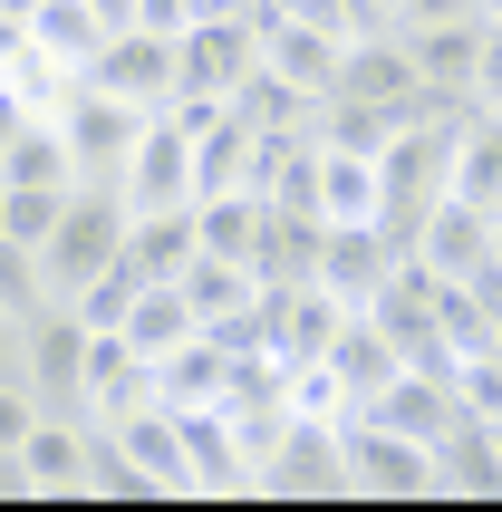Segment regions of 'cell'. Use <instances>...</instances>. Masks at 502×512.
<instances>
[{
    "mask_svg": "<svg viewBox=\"0 0 502 512\" xmlns=\"http://www.w3.org/2000/svg\"><path fill=\"white\" fill-rule=\"evenodd\" d=\"M126 223H136V213H126L116 184H78V194L58 203L49 242H39V290H49V300H78V290L126 252Z\"/></svg>",
    "mask_w": 502,
    "mask_h": 512,
    "instance_id": "obj_1",
    "label": "cell"
},
{
    "mask_svg": "<svg viewBox=\"0 0 502 512\" xmlns=\"http://www.w3.org/2000/svg\"><path fill=\"white\" fill-rule=\"evenodd\" d=\"M338 445H348V503H445L435 445H416L396 426H367V416H348Z\"/></svg>",
    "mask_w": 502,
    "mask_h": 512,
    "instance_id": "obj_2",
    "label": "cell"
},
{
    "mask_svg": "<svg viewBox=\"0 0 502 512\" xmlns=\"http://www.w3.org/2000/svg\"><path fill=\"white\" fill-rule=\"evenodd\" d=\"M145 116L155 107H126V97H107L97 78H78L68 97H58V136H68V165H78V184H116L126 174V155H136Z\"/></svg>",
    "mask_w": 502,
    "mask_h": 512,
    "instance_id": "obj_3",
    "label": "cell"
},
{
    "mask_svg": "<svg viewBox=\"0 0 502 512\" xmlns=\"http://www.w3.org/2000/svg\"><path fill=\"white\" fill-rule=\"evenodd\" d=\"M251 493H271V503H348V445H338V426L290 406V426L261 455V484Z\"/></svg>",
    "mask_w": 502,
    "mask_h": 512,
    "instance_id": "obj_4",
    "label": "cell"
},
{
    "mask_svg": "<svg viewBox=\"0 0 502 512\" xmlns=\"http://www.w3.org/2000/svg\"><path fill=\"white\" fill-rule=\"evenodd\" d=\"M87 329L68 300H49V310H29V397L49 406V416H87Z\"/></svg>",
    "mask_w": 502,
    "mask_h": 512,
    "instance_id": "obj_5",
    "label": "cell"
},
{
    "mask_svg": "<svg viewBox=\"0 0 502 512\" xmlns=\"http://www.w3.org/2000/svg\"><path fill=\"white\" fill-rule=\"evenodd\" d=\"M116 194H126V213H174V203H203V184H194V136H184L165 107L145 116V136H136V155H126V174H116Z\"/></svg>",
    "mask_w": 502,
    "mask_h": 512,
    "instance_id": "obj_6",
    "label": "cell"
},
{
    "mask_svg": "<svg viewBox=\"0 0 502 512\" xmlns=\"http://www.w3.org/2000/svg\"><path fill=\"white\" fill-rule=\"evenodd\" d=\"M174 49H184V87L232 107V87L261 78V10H251V20H194Z\"/></svg>",
    "mask_w": 502,
    "mask_h": 512,
    "instance_id": "obj_7",
    "label": "cell"
},
{
    "mask_svg": "<svg viewBox=\"0 0 502 512\" xmlns=\"http://www.w3.org/2000/svg\"><path fill=\"white\" fill-rule=\"evenodd\" d=\"M87 78L107 87V97H126V107H174V87H184V49L155 39V29H116Z\"/></svg>",
    "mask_w": 502,
    "mask_h": 512,
    "instance_id": "obj_8",
    "label": "cell"
},
{
    "mask_svg": "<svg viewBox=\"0 0 502 512\" xmlns=\"http://www.w3.org/2000/svg\"><path fill=\"white\" fill-rule=\"evenodd\" d=\"M29 503H87V416H39L20 435Z\"/></svg>",
    "mask_w": 502,
    "mask_h": 512,
    "instance_id": "obj_9",
    "label": "cell"
},
{
    "mask_svg": "<svg viewBox=\"0 0 502 512\" xmlns=\"http://www.w3.org/2000/svg\"><path fill=\"white\" fill-rule=\"evenodd\" d=\"M416 49L396 39V29H358L348 58H338V87L329 97H367V107H416Z\"/></svg>",
    "mask_w": 502,
    "mask_h": 512,
    "instance_id": "obj_10",
    "label": "cell"
},
{
    "mask_svg": "<svg viewBox=\"0 0 502 512\" xmlns=\"http://www.w3.org/2000/svg\"><path fill=\"white\" fill-rule=\"evenodd\" d=\"M483 252H493V213H483V203H464V194H445V203L416 223V242H406V261H416V271H435V281H464Z\"/></svg>",
    "mask_w": 502,
    "mask_h": 512,
    "instance_id": "obj_11",
    "label": "cell"
},
{
    "mask_svg": "<svg viewBox=\"0 0 502 512\" xmlns=\"http://www.w3.org/2000/svg\"><path fill=\"white\" fill-rule=\"evenodd\" d=\"M261 58H271L290 87L329 97V87H338V58H348V29H319V20H290V10H261Z\"/></svg>",
    "mask_w": 502,
    "mask_h": 512,
    "instance_id": "obj_12",
    "label": "cell"
},
{
    "mask_svg": "<svg viewBox=\"0 0 502 512\" xmlns=\"http://www.w3.org/2000/svg\"><path fill=\"white\" fill-rule=\"evenodd\" d=\"M107 39H116V29L97 20L87 0H39V10H29V20H20V49H39V58H49V68H58V78H87Z\"/></svg>",
    "mask_w": 502,
    "mask_h": 512,
    "instance_id": "obj_13",
    "label": "cell"
},
{
    "mask_svg": "<svg viewBox=\"0 0 502 512\" xmlns=\"http://www.w3.org/2000/svg\"><path fill=\"white\" fill-rule=\"evenodd\" d=\"M396 242L377 223H329V252H319V281L338 290V300H348V310H367V300H377V290H387V271H396Z\"/></svg>",
    "mask_w": 502,
    "mask_h": 512,
    "instance_id": "obj_14",
    "label": "cell"
},
{
    "mask_svg": "<svg viewBox=\"0 0 502 512\" xmlns=\"http://www.w3.org/2000/svg\"><path fill=\"white\" fill-rule=\"evenodd\" d=\"M319 252H329V223L309 213V203H271V223H261V290H290V281H319Z\"/></svg>",
    "mask_w": 502,
    "mask_h": 512,
    "instance_id": "obj_15",
    "label": "cell"
},
{
    "mask_svg": "<svg viewBox=\"0 0 502 512\" xmlns=\"http://www.w3.org/2000/svg\"><path fill=\"white\" fill-rule=\"evenodd\" d=\"M116 445H126V464H145L155 484H165V503H194V455H184V416L174 406H136L126 426H107Z\"/></svg>",
    "mask_w": 502,
    "mask_h": 512,
    "instance_id": "obj_16",
    "label": "cell"
},
{
    "mask_svg": "<svg viewBox=\"0 0 502 512\" xmlns=\"http://www.w3.org/2000/svg\"><path fill=\"white\" fill-rule=\"evenodd\" d=\"M435 484L454 493V503H502V445L483 416H454L445 445H435Z\"/></svg>",
    "mask_w": 502,
    "mask_h": 512,
    "instance_id": "obj_17",
    "label": "cell"
},
{
    "mask_svg": "<svg viewBox=\"0 0 502 512\" xmlns=\"http://www.w3.org/2000/svg\"><path fill=\"white\" fill-rule=\"evenodd\" d=\"M194 329H203V319H194V300H184L174 281H145V290H136V310L116 319V339L136 348V358H155V368H165V358L194 339Z\"/></svg>",
    "mask_w": 502,
    "mask_h": 512,
    "instance_id": "obj_18",
    "label": "cell"
},
{
    "mask_svg": "<svg viewBox=\"0 0 502 512\" xmlns=\"http://www.w3.org/2000/svg\"><path fill=\"white\" fill-rule=\"evenodd\" d=\"M416 49V78L435 97H474V58H483V20H445V29H396Z\"/></svg>",
    "mask_w": 502,
    "mask_h": 512,
    "instance_id": "obj_19",
    "label": "cell"
},
{
    "mask_svg": "<svg viewBox=\"0 0 502 512\" xmlns=\"http://www.w3.org/2000/svg\"><path fill=\"white\" fill-rule=\"evenodd\" d=\"M0 184H29V194H78V165H68L58 116H29L20 136L0 145Z\"/></svg>",
    "mask_w": 502,
    "mask_h": 512,
    "instance_id": "obj_20",
    "label": "cell"
},
{
    "mask_svg": "<svg viewBox=\"0 0 502 512\" xmlns=\"http://www.w3.org/2000/svg\"><path fill=\"white\" fill-rule=\"evenodd\" d=\"M174 290L194 300L203 329H223V319H242L251 300H261V271H251V261H213V252H194L184 271H174Z\"/></svg>",
    "mask_w": 502,
    "mask_h": 512,
    "instance_id": "obj_21",
    "label": "cell"
},
{
    "mask_svg": "<svg viewBox=\"0 0 502 512\" xmlns=\"http://www.w3.org/2000/svg\"><path fill=\"white\" fill-rule=\"evenodd\" d=\"M454 194L502 213V107H474L464 136H454Z\"/></svg>",
    "mask_w": 502,
    "mask_h": 512,
    "instance_id": "obj_22",
    "label": "cell"
},
{
    "mask_svg": "<svg viewBox=\"0 0 502 512\" xmlns=\"http://www.w3.org/2000/svg\"><path fill=\"white\" fill-rule=\"evenodd\" d=\"M194 252H203L194 203H174V213H136V223H126V261H136L145 281H174V271H184Z\"/></svg>",
    "mask_w": 502,
    "mask_h": 512,
    "instance_id": "obj_23",
    "label": "cell"
},
{
    "mask_svg": "<svg viewBox=\"0 0 502 512\" xmlns=\"http://www.w3.org/2000/svg\"><path fill=\"white\" fill-rule=\"evenodd\" d=\"M329 368H338V387H348V406H367V397H377V387H387L396 368H406V358H396V339H387V329H377V319L358 310L348 329H338Z\"/></svg>",
    "mask_w": 502,
    "mask_h": 512,
    "instance_id": "obj_24",
    "label": "cell"
},
{
    "mask_svg": "<svg viewBox=\"0 0 502 512\" xmlns=\"http://www.w3.org/2000/svg\"><path fill=\"white\" fill-rule=\"evenodd\" d=\"M155 387H165V406H213V397L232 387V348L213 339V329H194V339L155 368Z\"/></svg>",
    "mask_w": 502,
    "mask_h": 512,
    "instance_id": "obj_25",
    "label": "cell"
},
{
    "mask_svg": "<svg viewBox=\"0 0 502 512\" xmlns=\"http://www.w3.org/2000/svg\"><path fill=\"white\" fill-rule=\"evenodd\" d=\"M377 203H387L377 155H329V145H319V213H329V223H377Z\"/></svg>",
    "mask_w": 502,
    "mask_h": 512,
    "instance_id": "obj_26",
    "label": "cell"
},
{
    "mask_svg": "<svg viewBox=\"0 0 502 512\" xmlns=\"http://www.w3.org/2000/svg\"><path fill=\"white\" fill-rule=\"evenodd\" d=\"M232 116H242L251 136H300L309 116H319V97H309V87H290L271 58H261V78H251V87H232Z\"/></svg>",
    "mask_w": 502,
    "mask_h": 512,
    "instance_id": "obj_27",
    "label": "cell"
},
{
    "mask_svg": "<svg viewBox=\"0 0 502 512\" xmlns=\"http://www.w3.org/2000/svg\"><path fill=\"white\" fill-rule=\"evenodd\" d=\"M261 223H271V203H261V194H203L194 203V232H203V252H213V261H251V252H261Z\"/></svg>",
    "mask_w": 502,
    "mask_h": 512,
    "instance_id": "obj_28",
    "label": "cell"
},
{
    "mask_svg": "<svg viewBox=\"0 0 502 512\" xmlns=\"http://www.w3.org/2000/svg\"><path fill=\"white\" fill-rule=\"evenodd\" d=\"M242 174H251V126L223 107V116L194 136V184H203V194H242Z\"/></svg>",
    "mask_w": 502,
    "mask_h": 512,
    "instance_id": "obj_29",
    "label": "cell"
},
{
    "mask_svg": "<svg viewBox=\"0 0 502 512\" xmlns=\"http://www.w3.org/2000/svg\"><path fill=\"white\" fill-rule=\"evenodd\" d=\"M136 290H145V271H136V261H126V252H116V261H107V271H97V281H87V290H78V300H68V310H78V319H87V329H116V319L136 310Z\"/></svg>",
    "mask_w": 502,
    "mask_h": 512,
    "instance_id": "obj_30",
    "label": "cell"
},
{
    "mask_svg": "<svg viewBox=\"0 0 502 512\" xmlns=\"http://www.w3.org/2000/svg\"><path fill=\"white\" fill-rule=\"evenodd\" d=\"M0 310H49V290H39V252H29V242H10V232H0Z\"/></svg>",
    "mask_w": 502,
    "mask_h": 512,
    "instance_id": "obj_31",
    "label": "cell"
},
{
    "mask_svg": "<svg viewBox=\"0 0 502 512\" xmlns=\"http://www.w3.org/2000/svg\"><path fill=\"white\" fill-rule=\"evenodd\" d=\"M454 397H464V416L502 426V348H483V358H464V368H454Z\"/></svg>",
    "mask_w": 502,
    "mask_h": 512,
    "instance_id": "obj_32",
    "label": "cell"
},
{
    "mask_svg": "<svg viewBox=\"0 0 502 512\" xmlns=\"http://www.w3.org/2000/svg\"><path fill=\"white\" fill-rule=\"evenodd\" d=\"M261 10H290V20L348 29V39H358V29H387V20H377V10H367V0H261Z\"/></svg>",
    "mask_w": 502,
    "mask_h": 512,
    "instance_id": "obj_33",
    "label": "cell"
},
{
    "mask_svg": "<svg viewBox=\"0 0 502 512\" xmlns=\"http://www.w3.org/2000/svg\"><path fill=\"white\" fill-rule=\"evenodd\" d=\"M445 20H493V10L483 0H396L387 29H445Z\"/></svg>",
    "mask_w": 502,
    "mask_h": 512,
    "instance_id": "obj_34",
    "label": "cell"
},
{
    "mask_svg": "<svg viewBox=\"0 0 502 512\" xmlns=\"http://www.w3.org/2000/svg\"><path fill=\"white\" fill-rule=\"evenodd\" d=\"M39 416H49V406H39V397L20 387V377H10V387H0V455H20V435L39 426Z\"/></svg>",
    "mask_w": 502,
    "mask_h": 512,
    "instance_id": "obj_35",
    "label": "cell"
},
{
    "mask_svg": "<svg viewBox=\"0 0 502 512\" xmlns=\"http://www.w3.org/2000/svg\"><path fill=\"white\" fill-rule=\"evenodd\" d=\"M474 107H502V20H483V58H474Z\"/></svg>",
    "mask_w": 502,
    "mask_h": 512,
    "instance_id": "obj_36",
    "label": "cell"
},
{
    "mask_svg": "<svg viewBox=\"0 0 502 512\" xmlns=\"http://www.w3.org/2000/svg\"><path fill=\"white\" fill-rule=\"evenodd\" d=\"M10 377L29 387V319L20 310H0V387H10Z\"/></svg>",
    "mask_w": 502,
    "mask_h": 512,
    "instance_id": "obj_37",
    "label": "cell"
},
{
    "mask_svg": "<svg viewBox=\"0 0 502 512\" xmlns=\"http://www.w3.org/2000/svg\"><path fill=\"white\" fill-rule=\"evenodd\" d=\"M136 29H155V39H184V29H194V10H184V0H136Z\"/></svg>",
    "mask_w": 502,
    "mask_h": 512,
    "instance_id": "obj_38",
    "label": "cell"
},
{
    "mask_svg": "<svg viewBox=\"0 0 502 512\" xmlns=\"http://www.w3.org/2000/svg\"><path fill=\"white\" fill-rule=\"evenodd\" d=\"M29 116H39V107H29V97H20V87H10V78H0V145H10V136H20V126H29Z\"/></svg>",
    "mask_w": 502,
    "mask_h": 512,
    "instance_id": "obj_39",
    "label": "cell"
},
{
    "mask_svg": "<svg viewBox=\"0 0 502 512\" xmlns=\"http://www.w3.org/2000/svg\"><path fill=\"white\" fill-rule=\"evenodd\" d=\"M184 10H194V20H251L261 0H184Z\"/></svg>",
    "mask_w": 502,
    "mask_h": 512,
    "instance_id": "obj_40",
    "label": "cell"
},
{
    "mask_svg": "<svg viewBox=\"0 0 502 512\" xmlns=\"http://www.w3.org/2000/svg\"><path fill=\"white\" fill-rule=\"evenodd\" d=\"M0 503H29V474H20V455H0Z\"/></svg>",
    "mask_w": 502,
    "mask_h": 512,
    "instance_id": "obj_41",
    "label": "cell"
},
{
    "mask_svg": "<svg viewBox=\"0 0 502 512\" xmlns=\"http://www.w3.org/2000/svg\"><path fill=\"white\" fill-rule=\"evenodd\" d=\"M87 10H97L107 29H136V0H87Z\"/></svg>",
    "mask_w": 502,
    "mask_h": 512,
    "instance_id": "obj_42",
    "label": "cell"
},
{
    "mask_svg": "<svg viewBox=\"0 0 502 512\" xmlns=\"http://www.w3.org/2000/svg\"><path fill=\"white\" fill-rule=\"evenodd\" d=\"M29 10H39V0H0V20H29Z\"/></svg>",
    "mask_w": 502,
    "mask_h": 512,
    "instance_id": "obj_43",
    "label": "cell"
},
{
    "mask_svg": "<svg viewBox=\"0 0 502 512\" xmlns=\"http://www.w3.org/2000/svg\"><path fill=\"white\" fill-rule=\"evenodd\" d=\"M493 261H502V213H493Z\"/></svg>",
    "mask_w": 502,
    "mask_h": 512,
    "instance_id": "obj_44",
    "label": "cell"
},
{
    "mask_svg": "<svg viewBox=\"0 0 502 512\" xmlns=\"http://www.w3.org/2000/svg\"><path fill=\"white\" fill-rule=\"evenodd\" d=\"M483 10H493V20H502V0H483Z\"/></svg>",
    "mask_w": 502,
    "mask_h": 512,
    "instance_id": "obj_45",
    "label": "cell"
},
{
    "mask_svg": "<svg viewBox=\"0 0 502 512\" xmlns=\"http://www.w3.org/2000/svg\"><path fill=\"white\" fill-rule=\"evenodd\" d=\"M0 78H10V58H0Z\"/></svg>",
    "mask_w": 502,
    "mask_h": 512,
    "instance_id": "obj_46",
    "label": "cell"
},
{
    "mask_svg": "<svg viewBox=\"0 0 502 512\" xmlns=\"http://www.w3.org/2000/svg\"><path fill=\"white\" fill-rule=\"evenodd\" d=\"M493 445H502V426H493Z\"/></svg>",
    "mask_w": 502,
    "mask_h": 512,
    "instance_id": "obj_47",
    "label": "cell"
}]
</instances>
